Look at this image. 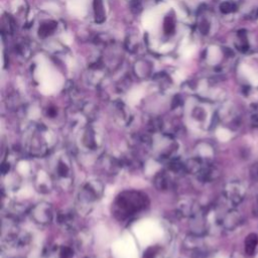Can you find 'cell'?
<instances>
[{
  "label": "cell",
  "instance_id": "6da1fadb",
  "mask_svg": "<svg viewBox=\"0 0 258 258\" xmlns=\"http://www.w3.org/2000/svg\"><path fill=\"white\" fill-rule=\"evenodd\" d=\"M55 143V133L43 124L32 122L23 130V149L31 157H43L47 155Z\"/></svg>",
  "mask_w": 258,
  "mask_h": 258
},
{
  "label": "cell",
  "instance_id": "7a4b0ae2",
  "mask_svg": "<svg viewBox=\"0 0 258 258\" xmlns=\"http://www.w3.org/2000/svg\"><path fill=\"white\" fill-rule=\"evenodd\" d=\"M48 171L54 185L62 190H69L74 183V167L71 156L66 150H58L50 155Z\"/></svg>",
  "mask_w": 258,
  "mask_h": 258
},
{
  "label": "cell",
  "instance_id": "3957f363",
  "mask_svg": "<svg viewBox=\"0 0 258 258\" xmlns=\"http://www.w3.org/2000/svg\"><path fill=\"white\" fill-rule=\"evenodd\" d=\"M104 194V184L98 178L85 180L78 188L75 198V211L82 216L89 215Z\"/></svg>",
  "mask_w": 258,
  "mask_h": 258
},
{
  "label": "cell",
  "instance_id": "277c9868",
  "mask_svg": "<svg viewBox=\"0 0 258 258\" xmlns=\"http://www.w3.org/2000/svg\"><path fill=\"white\" fill-rule=\"evenodd\" d=\"M75 144L77 150L86 156L99 154L104 145V135L101 129L93 123L85 124L75 130Z\"/></svg>",
  "mask_w": 258,
  "mask_h": 258
},
{
  "label": "cell",
  "instance_id": "5b68a950",
  "mask_svg": "<svg viewBox=\"0 0 258 258\" xmlns=\"http://www.w3.org/2000/svg\"><path fill=\"white\" fill-rule=\"evenodd\" d=\"M147 205L148 199L145 194L133 189L124 190L117 196L113 204V213L117 219L125 220L140 213Z\"/></svg>",
  "mask_w": 258,
  "mask_h": 258
},
{
  "label": "cell",
  "instance_id": "8992f818",
  "mask_svg": "<svg viewBox=\"0 0 258 258\" xmlns=\"http://www.w3.org/2000/svg\"><path fill=\"white\" fill-rule=\"evenodd\" d=\"M30 242V235L20 229L13 217H7L3 220L1 243L3 250H21Z\"/></svg>",
  "mask_w": 258,
  "mask_h": 258
},
{
  "label": "cell",
  "instance_id": "52a82bcc",
  "mask_svg": "<svg viewBox=\"0 0 258 258\" xmlns=\"http://www.w3.org/2000/svg\"><path fill=\"white\" fill-rule=\"evenodd\" d=\"M29 215L34 223L39 225H47L54 218L53 208L47 202H40L29 209Z\"/></svg>",
  "mask_w": 258,
  "mask_h": 258
},
{
  "label": "cell",
  "instance_id": "ba28073f",
  "mask_svg": "<svg viewBox=\"0 0 258 258\" xmlns=\"http://www.w3.org/2000/svg\"><path fill=\"white\" fill-rule=\"evenodd\" d=\"M99 161L102 170L107 174H117L124 166H126L124 156L105 154Z\"/></svg>",
  "mask_w": 258,
  "mask_h": 258
},
{
  "label": "cell",
  "instance_id": "9c48e42d",
  "mask_svg": "<svg viewBox=\"0 0 258 258\" xmlns=\"http://www.w3.org/2000/svg\"><path fill=\"white\" fill-rule=\"evenodd\" d=\"M224 197L233 207L237 206L245 197V187L238 181H230L224 187Z\"/></svg>",
  "mask_w": 258,
  "mask_h": 258
},
{
  "label": "cell",
  "instance_id": "30bf717a",
  "mask_svg": "<svg viewBox=\"0 0 258 258\" xmlns=\"http://www.w3.org/2000/svg\"><path fill=\"white\" fill-rule=\"evenodd\" d=\"M33 184L37 191L41 194H48L54 186L53 179L49 171L39 169L33 175Z\"/></svg>",
  "mask_w": 258,
  "mask_h": 258
},
{
  "label": "cell",
  "instance_id": "8fae6325",
  "mask_svg": "<svg viewBox=\"0 0 258 258\" xmlns=\"http://www.w3.org/2000/svg\"><path fill=\"white\" fill-rule=\"evenodd\" d=\"M241 223V216L234 209L228 210L223 215H218L217 224L223 227L225 230H234Z\"/></svg>",
  "mask_w": 258,
  "mask_h": 258
},
{
  "label": "cell",
  "instance_id": "7c38bea8",
  "mask_svg": "<svg viewBox=\"0 0 258 258\" xmlns=\"http://www.w3.org/2000/svg\"><path fill=\"white\" fill-rule=\"evenodd\" d=\"M76 213L71 210H63L56 215L57 224L67 232H75L77 230Z\"/></svg>",
  "mask_w": 258,
  "mask_h": 258
},
{
  "label": "cell",
  "instance_id": "4fadbf2b",
  "mask_svg": "<svg viewBox=\"0 0 258 258\" xmlns=\"http://www.w3.org/2000/svg\"><path fill=\"white\" fill-rule=\"evenodd\" d=\"M234 44L237 50L242 53H247L252 48V38L251 34L246 29H239L236 31Z\"/></svg>",
  "mask_w": 258,
  "mask_h": 258
},
{
  "label": "cell",
  "instance_id": "5bb4252c",
  "mask_svg": "<svg viewBox=\"0 0 258 258\" xmlns=\"http://www.w3.org/2000/svg\"><path fill=\"white\" fill-rule=\"evenodd\" d=\"M174 176L175 174L168 169L160 171L154 177V184L159 190L171 189L174 184Z\"/></svg>",
  "mask_w": 258,
  "mask_h": 258
},
{
  "label": "cell",
  "instance_id": "9a60e30c",
  "mask_svg": "<svg viewBox=\"0 0 258 258\" xmlns=\"http://www.w3.org/2000/svg\"><path fill=\"white\" fill-rule=\"evenodd\" d=\"M113 117L115 122L121 127L129 126L133 119L131 112L123 104H118L115 106L113 111Z\"/></svg>",
  "mask_w": 258,
  "mask_h": 258
},
{
  "label": "cell",
  "instance_id": "2e32d148",
  "mask_svg": "<svg viewBox=\"0 0 258 258\" xmlns=\"http://www.w3.org/2000/svg\"><path fill=\"white\" fill-rule=\"evenodd\" d=\"M241 3L237 0H224L219 5V10L224 16L234 17L240 10Z\"/></svg>",
  "mask_w": 258,
  "mask_h": 258
},
{
  "label": "cell",
  "instance_id": "e0dca14e",
  "mask_svg": "<svg viewBox=\"0 0 258 258\" xmlns=\"http://www.w3.org/2000/svg\"><path fill=\"white\" fill-rule=\"evenodd\" d=\"M258 244V237L256 234L251 233L247 236L245 240V251L248 255H252L257 247Z\"/></svg>",
  "mask_w": 258,
  "mask_h": 258
},
{
  "label": "cell",
  "instance_id": "ac0fdd59",
  "mask_svg": "<svg viewBox=\"0 0 258 258\" xmlns=\"http://www.w3.org/2000/svg\"><path fill=\"white\" fill-rule=\"evenodd\" d=\"M94 13L95 21L97 23H102L105 20V12L102 0H94Z\"/></svg>",
  "mask_w": 258,
  "mask_h": 258
},
{
  "label": "cell",
  "instance_id": "d6986e66",
  "mask_svg": "<svg viewBox=\"0 0 258 258\" xmlns=\"http://www.w3.org/2000/svg\"><path fill=\"white\" fill-rule=\"evenodd\" d=\"M142 258H163V250L159 246H152L145 250Z\"/></svg>",
  "mask_w": 258,
  "mask_h": 258
},
{
  "label": "cell",
  "instance_id": "ffe728a7",
  "mask_svg": "<svg viewBox=\"0 0 258 258\" xmlns=\"http://www.w3.org/2000/svg\"><path fill=\"white\" fill-rule=\"evenodd\" d=\"M55 28V23H51V22H48V23H44L42 24L40 27H39V35L41 37H45L47 36L48 34H50Z\"/></svg>",
  "mask_w": 258,
  "mask_h": 258
},
{
  "label": "cell",
  "instance_id": "44dd1931",
  "mask_svg": "<svg viewBox=\"0 0 258 258\" xmlns=\"http://www.w3.org/2000/svg\"><path fill=\"white\" fill-rule=\"evenodd\" d=\"M57 258H74V250L69 246H61L57 250Z\"/></svg>",
  "mask_w": 258,
  "mask_h": 258
},
{
  "label": "cell",
  "instance_id": "7402d4cb",
  "mask_svg": "<svg viewBox=\"0 0 258 258\" xmlns=\"http://www.w3.org/2000/svg\"><path fill=\"white\" fill-rule=\"evenodd\" d=\"M3 23H4L3 26L6 27L7 33H12L13 30H14V27H15L13 19L8 15V16H6V17L3 18Z\"/></svg>",
  "mask_w": 258,
  "mask_h": 258
},
{
  "label": "cell",
  "instance_id": "603a6c76",
  "mask_svg": "<svg viewBox=\"0 0 258 258\" xmlns=\"http://www.w3.org/2000/svg\"><path fill=\"white\" fill-rule=\"evenodd\" d=\"M250 176H251L252 180L258 181V163L252 164V166L250 168Z\"/></svg>",
  "mask_w": 258,
  "mask_h": 258
},
{
  "label": "cell",
  "instance_id": "cb8c5ba5",
  "mask_svg": "<svg viewBox=\"0 0 258 258\" xmlns=\"http://www.w3.org/2000/svg\"><path fill=\"white\" fill-rule=\"evenodd\" d=\"M173 27H174V25H173V22L171 21V19L170 18H166L165 19V21H164V30H165V32H171L172 30H173Z\"/></svg>",
  "mask_w": 258,
  "mask_h": 258
},
{
  "label": "cell",
  "instance_id": "d4e9b609",
  "mask_svg": "<svg viewBox=\"0 0 258 258\" xmlns=\"http://www.w3.org/2000/svg\"><path fill=\"white\" fill-rule=\"evenodd\" d=\"M249 17L254 19V20H257L258 21V6L252 8L250 10V13H249Z\"/></svg>",
  "mask_w": 258,
  "mask_h": 258
}]
</instances>
